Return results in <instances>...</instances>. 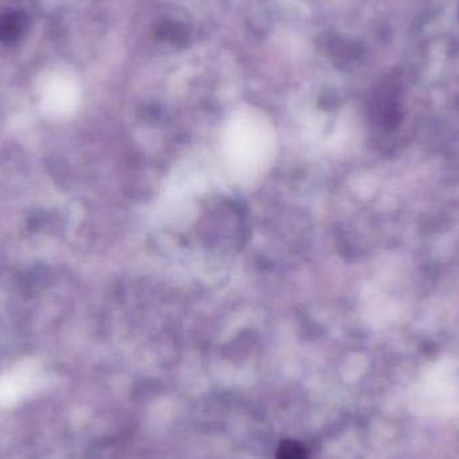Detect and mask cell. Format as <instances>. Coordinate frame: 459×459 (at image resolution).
<instances>
[{
	"label": "cell",
	"mask_w": 459,
	"mask_h": 459,
	"mask_svg": "<svg viewBox=\"0 0 459 459\" xmlns=\"http://www.w3.org/2000/svg\"><path fill=\"white\" fill-rule=\"evenodd\" d=\"M29 29V18L18 10L0 13V42L13 45L19 42Z\"/></svg>",
	"instance_id": "cell-1"
},
{
	"label": "cell",
	"mask_w": 459,
	"mask_h": 459,
	"mask_svg": "<svg viewBox=\"0 0 459 459\" xmlns=\"http://www.w3.org/2000/svg\"><path fill=\"white\" fill-rule=\"evenodd\" d=\"M275 459H307L304 446L296 441H283L278 447Z\"/></svg>",
	"instance_id": "cell-2"
}]
</instances>
